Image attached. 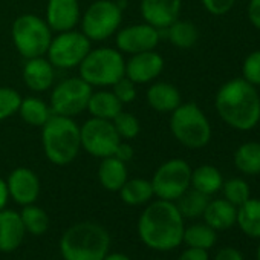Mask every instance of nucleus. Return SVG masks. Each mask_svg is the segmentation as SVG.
Returning a JSON list of instances; mask_svg holds the SVG:
<instances>
[{
	"label": "nucleus",
	"instance_id": "nucleus-1",
	"mask_svg": "<svg viewBox=\"0 0 260 260\" xmlns=\"http://www.w3.org/2000/svg\"><path fill=\"white\" fill-rule=\"evenodd\" d=\"M214 107L228 127L240 132H248L260 121V95L255 86L243 78L223 83L216 92Z\"/></svg>",
	"mask_w": 260,
	"mask_h": 260
},
{
	"label": "nucleus",
	"instance_id": "nucleus-2",
	"mask_svg": "<svg viewBox=\"0 0 260 260\" xmlns=\"http://www.w3.org/2000/svg\"><path fill=\"white\" fill-rule=\"evenodd\" d=\"M184 217L172 201L158 199L140 216L138 234L144 245L156 251H172L182 243Z\"/></svg>",
	"mask_w": 260,
	"mask_h": 260
},
{
	"label": "nucleus",
	"instance_id": "nucleus-3",
	"mask_svg": "<svg viewBox=\"0 0 260 260\" xmlns=\"http://www.w3.org/2000/svg\"><path fill=\"white\" fill-rule=\"evenodd\" d=\"M42 147L46 159L54 166L72 164L80 150V125L74 118L54 115L42 127Z\"/></svg>",
	"mask_w": 260,
	"mask_h": 260
},
{
	"label": "nucleus",
	"instance_id": "nucleus-4",
	"mask_svg": "<svg viewBox=\"0 0 260 260\" xmlns=\"http://www.w3.org/2000/svg\"><path fill=\"white\" fill-rule=\"evenodd\" d=\"M109 246V233L95 222L75 223L60 239V252L64 260H103Z\"/></svg>",
	"mask_w": 260,
	"mask_h": 260
},
{
	"label": "nucleus",
	"instance_id": "nucleus-5",
	"mask_svg": "<svg viewBox=\"0 0 260 260\" xmlns=\"http://www.w3.org/2000/svg\"><path fill=\"white\" fill-rule=\"evenodd\" d=\"M170 132L187 149H204L211 140V124L196 103H181L170 113Z\"/></svg>",
	"mask_w": 260,
	"mask_h": 260
},
{
	"label": "nucleus",
	"instance_id": "nucleus-6",
	"mask_svg": "<svg viewBox=\"0 0 260 260\" xmlns=\"http://www.w3.org/2000/svg\"><path fill=\"white\" fill-rule=\"evenodd\" d=\"M78 75L92 87H112L125 75L124 54L109 46L90 49L78 66Z\"/></svg>",
	"mask_w": 260,
	"mask_h": 260
},
{
	"label": "nucleus",
	"instance_id": "nucleus-7",
	"mask_svg": "<svg viewBox=\"0 0 260 260\" xmlns=\"http://www.w3.org/2000/svg\"><path fill=\"white\" fill-rule=\"evenodd\" d=\"M52 37V29L46 20L32 13L20 14L11 26L13 43L25 60L45 57Z\"/></svg>",
	"mask_w": 260,
	"mask_h": 260
},
{
	"label": "nucleus",
	"instance_id": "nucleus-8",
	"mask_svg": "<svg viewBox=\"0 0 260 260\" xmlns=\"http://www.w3.org/2000/svg\"><path fill=\"white\" fill-rule=\"evenodd\" d=\"M122 8L115 0H95L80 19V31L90 42H106L121 28Z\"/></svg>",
	"mask_w": 260,
	"mask_h": 260
},
{
	"label": "nucleus",
	"instance_id": "nucleus-9",
	"mask_svg": "<svg viewBox=\"0 0 260 260\" xmlns=\"http://www.w3.org/2000/svg\"><path fill=\"white\" fill-rule=\"evenodd\" d=\"M93 87L87 84L80 75L69 77L60 81L51 92V110L54 115L75 118L86 112Z\"/></svg>",
	"mask_w": 260,
	"mask_h": 260
},
{
	"label": "nucleus",
	"instance_id": "nucleus-10",
	"mask_svg": "<svg viewBox=\"0 0 260 260\" xmlns=\"http://www.w3.org/2000/svg\"><path fill=\"white\" fill-rule=\"evenodd\" d=\"M150 182L158 199L175 202L190 188L191 167L181 158L169 159L156 169Z\"/></svg>",
	"mask_w": 260,
	"mask_h": 260
},
{
	"label": "nucleus",
	"instance_id": "nucleus-11",
	"mask_svg": "<svg viewBox=\"0 0 260 260\" xmlns=\"http://www.w3.org/2000/svg\"><path fill=\"white\" fill-rule=\"evenodd\" d=\"M90 43L92 42L81 31L77 29L57 32V36L51 40L46 58L54 68L75 69L92 49Z\"/></svg>",
	"mask_w": 260,
	"mask_h": 260
},
{
	"label": "nucleus",
	"instance_id": "nucleus-12",
	"mask_svg": "<svg viewBox=\"0 0 260 260\" xmlns=\"http://www.w3.org/2000/svg\"><path fill=\"white\" fill-rule=\"evenodd\" d=\"M81 150L93 158L113 156L116 147L122 141L112 121L90 116L80 125Z\"/></svg>",
	"mask_w": 260,
	"mask_h": 260
},
{
	"label": "nucleus",
	"instance_id": "nucleus-13",
	"mask_svg": "<svg viewBox=\"0 0 260 260\" xmlns=\"http://www.w3.org/2000/svg\"><path fill=\"white\" fill-rule=\"evenodd\" d=\"M161 42V31L143 22L119 28L115 34V48L127 55L153 51Z\"/></svg>",
	"mask_w": 260,
	"mask_h": 260
},
{
	"label": "nucleus",
	"instance_id": "nucleus-14",
	"mask_svg": "<svg viewBox=\"0 0 260 260\" xmlns=\"http://www.w3.org/2000/svg\"><path fill=\"white\" fill-rule=\"evenodd\" d=\"M164 64V57L156 49L134 54L125 60V77L135 84H147L162 74Z\"/></svg>",
	"mask_w": 260,
	"mask_h": 260
},
{
	"label": "nucleus",
	"instance_id": "nucleus-15",
	"mask_svg": "<svg viewBox=\"0 0 260 260\" xmlns=\"http://www.w3.org/2000/svg\"><path fill=\"white\" fill-rule=\"evenodd\" d=\"M7 185L10 198L22 207L34 204L40 196V179L28 167L14 169L7 179Z\"/></svg>",
	"mask_w": 260,
	"mask_h": 260
},
{
	"label": "nucleus",
	"instance_id": "nucleus-16",
	"mask_svg": "<svg viewBox=\"0 0 260 260\" xmlns=\"http://www.w3.org/2000/svg\"><path fill=\"white\" fill-rule=\"evenodd\" d=\"M81 8L78 0H48L45 20L52 32L75 29L80 25Z\"/></svg>",
	"mask_w": 260,
	"mask_h": 260
},
{
	"label": "nucleus",
	"instance_id": "nucleus-17",
	"mask_svg": "<svg viewBox=\"0 0 260 260\" xmlns=\"http://www.w3.org/2000/svg\"><path fill=\"white\" fill-rule=\"evenodd\" d=\"M182 0H141L140 13L146 23L162 31L179 19Z\"/></svg>",
	"mask_w": 260,
	"mask_h": 260
},
{
	"label": "nucleus",
	"instance_id": "nucleus-18",
	"mask_svg": "<svg viewBox=\"0 0 260 260\" xmlns=\"http://www.w3.org/2000/svg\"><path fill=\"white\" fill-rule=\"evenodd\" d=\"M23 83L32 92H46L52 87L55 80V68L46 57L28 58L22 71Z\"/></svg>",
	"mask_w": 260,
	"mask_h": 260
},
{
	"label": "nucleus",
	"instance_id": "nucleus-19",
	"mask_svg": "<svg viewBox=\"0 0 260 260\" xmlns=\"http://www.w3.org/2000/svg\"><path fill=\"white\" fill-rule=\"evenodd\" d=\"M26 230L22 222L20 213L14 210H0V251L11 252L17 249L23 239Z\"/></svg>",
	"mask_w": 260,
	"mask_h": 260
},
{
	"label": "nucleus",
	"instance_id": "nucleus-20",
	"mask_svg": "<svg viewBox=\"0 0 260 260\" xmlns=\"http://www.w3.org/2000/svg\"><path fill=\"white\" fill-rule=\"evenodd\" d=\"M146 100L155 112L172 113L182 103V95L175 84L167 81H158L149 86L146 92Z\"/></svg>",
	"mask_w": 260,
	"mask_h": 260
},
{
	"label": "nucleus",
	"instance_id": "nucleus-21",
	"mask_svg": "<svg viewBox=\"0 0 260 260\" xmlns=\"http://www.w3.org/2000/svg\"><path fill=\"white\" fill-rule=\"evenodd\" d=\"M204 222L216 231H225L236 225L237 207L228 202L226 199H213L208 201L207 208L202 214Z\"/></svg>",
	"mask_w": 260,
	"mask_h": 260
},
{
	"label": "nucleus",
	"instance_id": "nucleus-22",
	"mask_svg": "<svg viewBox=\"0 0 260 260\" xmlns=\"http://www.w3.org/2000/svg\"><path fill=\"white\" fill-rule=\"evenodd\" d=\"M122 103L116 98V95L112 92V89L101 87L100 90H93L89 103H87V112L93 118L113 121V118L122 110Z\"/></svg>",
	"mask_w": 260,
	"mask_h": 260
},
{
	"label": "nucleus",
	"instance_id": "nucleus-23",
	"mask_svg": "<svg viewBox=\"0 0 260 260\" xmlns=\"http://www.w3.org/2000/svg\"><path fill=\"white\" fill-rule=\"evenodd\" d=\"M128 179L125 162L119 161L115 156L103 158L98 167V181L103 188L109 191H119L124 182Z\"/></svg>",
	"mask_w": 260,
	"mask_h": 260
},
{
	"label": "nucleus",
	"instance_id": "nucleus-24",
	"mask_svg": "<svg viewBox=\"0 0 260 260\" xmlns=\"http://www.w3.org/2000/svg\"><path fill=\"white\" fill-rule=\"evenodd\" d=\"M119 198L124 204L130 207H137V205H146L152 201L155 196L152 182L144 178H134V179H127L124 185L119 188Z\"/></svg>",
	"mask_w": 260,
	"mask_h": 260
},
{
	"label": "nucleus",
	"instance_id": "nucleus-25",
	"mask_svg": "<svg viewBox=\"0 0 260 260\" xmlns=\"http://www.w3.org/2000/svg\"><path fill=\"white\" fill-rule=\"evenodd\" d=\"M222 185H223L222 173L214 166L204 164L191 170V182H190L191 188L207 196H213L217 191H220Z\"/></svg>",
	"mask_w": 260,
	"mask_h": 260
},
{
	"label": "nucleus",
	"instance_id": "nucleus-26",
	"mask_svg": "<svg viewBox=\"0 0 260 260\" xmlns=\"http://www.w3.org/2000/svg\"><path fill=\"white\" fill-rule=\"evenodd\" d=\"M17 113L26 124L40 128L52 116L51 106L39 96H22Z\"/></svg>",
	"mask_w": 260,
	"mask_h": 260
},
{
	"label": "nucleus",
	"instance_id": "nucleus-27",
	"mask_svg": "<svg viewBox=\"0 0 260 260\" xmlns=\"http://www.w3.org/2000/svg\"><path fill=\"white\" fill-rule=\"evenodd\" d=\"M236 225L251 239H260V199L249 198L237 207Z\"/></svg>",
	"mask_w": 260,
	"mask_h": 260
},
{
	"label": "nucleus",
	"instance_id": "nucleus-28",
	"mask_svg": "<svg viewBox=\"0 0 260 260\" xmlns=\"http://www.w3.org/2000/svg\"><path fill=\"white\" fill-rule=\"evenodd\" d=\"M234 167L246 176L260 175V143L240 144L234 152Z\"/></svg>",
	"mask_w": 260,
	"mask_h": 260
},
{
	"label": "nucleus",
	"instance_id": "nucleus-29",
	"mask_svg": "<svg viewBox=\"0 0 260 260\" xmlns=\"http://www.w3.org/2000/svg\"><path fill=\"white\" fill-rule=\"evenodd\" d=\"M167 32V39L169 42L179 48V49H190L196 45L198 39H199V32L194 23L188 22V20H181L178 19L176 22H173L169 28L164 29Z\"/></svg>",
	"mask_w": 260,
	"mask_h": 260
},
{
	"label": "nucleus",
	"instance_id": "nucleus-30",
	"mask_svg": "<svg viewBox=\"0 0 260 260\" xmlns=\"http://www.w3.org/2000/svg\"><path fill=\"white\" fill-rule=\"evenodd\" d=\"M208 201H210V196H207V194L190 187L175 202H176V207H178V210L184 219H196V217H201L204 214Z\"/></svg>",
	"mask_w": 260,
	"mask_h": 260
},
{
	"label": "nucleus",
	"instance_id": "nucleus-31",
	"mask_svg": "<svg viewBox=\"0 0 260 260\" xmlns=\"http://www.w3.org/2000/svg\"><path fill=\"white\" fill-rule=\"evenodd\" d=\"M217 240V231L213 230L210 225L204 223H193L184 230L182 242L187 243V246L193 248H202V249H210L214 246Z\"/></svg>",
	"mask_w": 260,
	"mask_h": 260
},
{
	"label": "nucleus",
	"instance_id": "nucleus-32",
	"mask_svg": "<svg viewBox=\"0 0 260 260\" xmlns=\"http://www.w3.org/2000/svg\"><path fill=\"white\" fill-rule=\"evenodd\" d=\"M20 217H22V222L25 225V230L34 236H40V234L46 233V230L49 226L48 213L34 204L25 205L23 210L20 211Z\"/></svg>",
	"mask_w": 260,
	"mask_h": 260
},
{
	"label": "nucleus",
	"instance_id": "nucleus-33",
	"mask_svg": "<svg viewBox=\"0 0 260 260\" xmlns=\"http://www.w3.org/2000/svg\"><path fill=\"white\" fill-rule=\"evenodd\" d=\"M113 125L116 128V132L122 141H132L135 140L140 132H141V122L140 119L130 112L121 110L115 118H113Z\"/></svg>",
	"mask_w": 260,
	"mask_h": 260
},
{
	"label": "nucleus",
	"instance_id": "nucleus-34",
	"mask_svg": "<svg viewBox=\"0 0 260 260\" xmlns=\"http://www.w3.org/2000/svg\"><path fill=\"white\" fill-rule=\"evenodd\" d=\"M220 190L223 193V199H226L236 207H240L243 202H246L251 198L249 184L242 178H231L228 181H223Z\"/></svg>",
	"mask_w": 260,
	"mask_h": 260
},
{
	"label": "nucleus",
	"instance_id": "nucleus-35",
	"mask_svg": "<svg viewBox=\"0 0 260 260\" xmlns=\"http://www.w3.org/2000/svg\"><path fill=\"white\" fill-rule=\"evenodd\" d=\"M20 101L22 95L16 89L10 86H0V121H5L16 115Z\"/></svg>",
	"mask_w": 260,
	"mask_h": 260
},
{
	"label": "nucleus",
	"instance_id": "nucleus-36",
	"mask_svg": "<svg viewBox=\"0 0 260 260\" xmlns=\"http://www.w3.org/2000/svg\"><path fill=\"white\" fill-rule=\"evenodd\" d=\"M242 78L252 86H260V49L246 55L242 64Z\"/></svg>",
	"mask_w": 260,
	"mask_h": 260
},
{
	"label": "nucleus",
	"instance_id": "nucleus-37",
	"mask_svg": "<svg viewBox=\"0 0 260 260\" xmlns=\"http://www.w3.org/2000/svg\"><path fill=\"white\" fill-rule=\"evenodd\" d=\"M137 86L132 80H128L125 75L122 78H119L110 89L112 92L116 95V98L122 103V104H130V103H134L135 98H137Z\"/></svg>",
	"mask_w": 260,
	"mask_h": 260
},
{
	"label": "nucleus",
	"instance_id": "nucleus-38",
	"mask_svg": "<svg viewBox=\"0 0 260 260\" xmlns=\"http://www.w3.org/2000/svg\"><path fill=\"white\" fill-rule=\"evenodd\" d=\"M201 2L202 7L213 16H225L236 5V0H201Z\"/></svg>",
	"mask_w": 260,
	"mask_h": 260
},
{
	"label": "nucleus",
	"instance_id": "nucleus-39",
	"mask_svg": "<svg viewBox=\"0 0 260 260\" xmlns=\"http://www.w3.org/2000/svg\"><path fill=\"white\" fill-rule=\"evenodd\" d=\"M246 16L249 23L260 31V0H249L248 8H246Z\"/></svg>",
	"mask_w": 260,
	"mask_h": 260
},
{
	"label": "nucleus",
	"instance_id": "nucleus-40",
	"mask_svg": "<svg viewBox=\"0 0 260 260\" xmlns=\"http://www.w3.org/2000/svg\"><path fill=\"white\" fill-rule=\"evenodd\" d=\"M113 156L115 158H118L119 161H122V162H130L134 159V156H135V150H134V147L128 144V141H121L119 143V146L116 147V150H115V153H113Z\"/></svg>",
	"mask_w": 260,
	"mask_h": 260
},
{
	"label": "nucleus",
	"instance_id": "nucleus-41",
	"mask_svg": "<svg viewBox=\"0 0 260 260\" xmlns=\"http://www.w3.org/2000/svg\"><path fill=\"white\" fill-rule=\"evenodd\" d=\"M179 260H210V255L207 249L188 246L185 251H182V254L179 255Z\"/></svg>",
	"mask_w": 260,
	"mask_h": 260
},
{
	"label": "nucleus",
	"instance_id": "nucleus-42",
	"mask_svg": "<svg viewBox=\"0 0 260 260\" xmlns=\"http://www.w3.org/2000/svg\"><path fill=\"white\" fill-rule=\"evenodd\" d=\"M214 260H245L242 252L237 249V248H233V246H225V248H220L214 257Z\"/></svg>",
	"mask_w": 260,
	"mask_h": 260
},
{
	"label": "nucleus",
	"instance_id": "nucleus-43",
	"mask_svg": "<svg viewBox=\"0 0 260 260\" xmlns=\"http://www.w3.org/2000/svg\"><path fill=\"white\" fill-rule=\"evenodd\" d=\"M8 199H10V191H8L7 181H4L2 178H0V210L7 207Z\"/></svg>",
	"mask_w": 260,
	"mask_h": 260
},
{
	"label": "nucleus",
	"instance_id": "nucleus-44",
	"mask_svg": "<svg viewBox=\"0 0 260 260\" xmlns=\"http://www.w3.org/2000/svg\"><path fill=\"white\" fill-rule=\"evenodd\" d=\"M103 260H130V258L122 252H107L103 257Z\"/></svg>",
	"mask_w": 260,
	"mask_h": 260
},
{
	"label": "nucleus",
	"instance_id": "nucleus-45",
	"mask_svg": "<svg viewBox=\"0 0 260 260\" xmlns=\"http://www.w3.org/2000/svg\"><path fill=\"white\" fill-rule=\"evenodd\" d=\"M257 260H260V239H258V245H257Z\"/></svg>",
	"mask_w": 260,
	"mask_h": 260
},
{
	"label": "nucleus",
	"instance_id": "nucleus-46",
	"mask_svg": "<svg viewBox=\"0 0 260 260\" xmlns=\"http://www.w3.org/2000/svg\"><path fill=\"white\" fill-rule=\"evenodd\" d=\"M158 260H162V258H158Z\"/></svg>",
	"mask_w": 260,
	"mask_h": 260
}]
</instances>
